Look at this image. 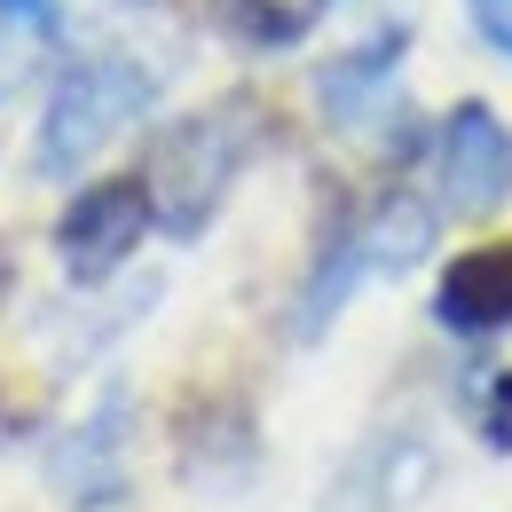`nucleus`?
Listing matches in <instances>:
<instances>
[{
  "label": "nucleus",
  "instance_id": "3",
  "mask_svg": "<svg viewBox=\"0 0 512 512\" xmlns=\"http://www.w3.org/2000/svg\"><path fill=\"white\" fill-rule=\"evenodd\" d=\"M426 237H434V213L418 205V197H394L379 205L363 229H347V245L323 260L316 292H308V308H300V331H323V316L339 308V300H355L371 276H394V268H410V260L426 253Z\"/></svg>",
  "mask_w": 512,
  "mask_h": 512
},
{
  "label": "nucleus",
  "instance_id": "1",
  "mask_svg": "<svg viewBox=\"0 0 512 512\" xmlns=\"http://www.w3.org/2000/svg\"><path fill=\"white\" fill-rule=\"evenodd\" d=\"M253 134H260V119L245 103H221V111L182 119V127L150 150V182H142V190H150L158 221H166L174 237H197V229H205V213H213V205L229 197V182H237Z\"/></svg>",
  "mask_w": 512,
  "mask_h": 512
},
{
  "label": "nucleus",
  "instance_id": "10",
  "mask_svg": "<svg viewBox=\"0 0 512 512\" xmlns=\"http://www.w3.org/2000/svg\"><path fill=\"white\" fill-rule=\"evenodd\" d=\"M71 8H134V0H71Z\"/></svg>",
  "mask_w": 512,
  "mask_h": 512
},
{
  "label": "nucleus",
  "instance_id": "8",
  "mask_svg": "<svg viewBox=\"0 0 512 512\" xmlns=\"http://www.w3.org/2000/svg\"><path fill=\"white\" fill-rule=\"evenodd\" d=\"M473 24H481V32L512 56V0H473Z\"/></svg>",
  "mask_w": 512,
  "mask_h": 512
},
{
  "label": "nucleus",
  "instance_id": "6",
  "mask_svg": "<svg viewBox=\"0 0 512 512\" xmlns=\"http://www.w3.org/2000/svg\"><path fill=\"white\" fill-rule=\"evenodd\" d=\"M442 323L457 331H497L512 323V245H481L442 276Z\"/></svg>",
  "mask_w": 512,
  "mask_h": 512
},
{
  "label": "nucleus",
  "instance_id": "2",
  "mask_svg": "<svg viewBox=\"0 0 512 512\" xmlns=\"http://www.w3.org/2000/svg\"><path fill=\"white\" fill-rule=\"evenodd\" d=\"M150 103V79L134 64H79L48 95V119H40V174H79L95 150H111L119 134L142 119Z\"/></svg>",
  "mask_w": 512,
  "mask_h": 512
},
{
  "label": "nucleus",
  "instance_id": "7",
  "mask_svg": "<svg viewBox=\"0 0 512 512\" xmlns=\"http://www.w3.org/2000/svg\"><path fill=\"white\" fill-rule=\"evenodd\" d=\"M394 40L386 48H371V56H347V64L323 71V111L339 119V127H371L386 103H394Z\"/></svg>",
  "mask_w": 512,
  "mask_h": 512
},
{
  "label": "nucleus",
  "instance_id": "4",
  "mask_svg": "<svg viewBox=\"0 0 512 512\" xmlns=\"http://www.w3.org/2000/svg\"><path fill=\"white\" fill-rule=\"evenodd\" d=\"M142 229H150V190H142V182H95V190L64 213L56 245H64L71 276L95 284V276H111V268L142 245Z\"/></svg>",
  "mask_w": 512,
  "mask_h": 512
},
{
  "label": "nucleus",
  "instance_id": "5",
  "mask_svg": "<svg viewBox=\"0 0 512 512\" xmlns=\"http://www.w3.org/2000/svg\"><path fill=\"white\" fill-rule=\"evenodd\" d=\"M434 182H442L449 213H497V197L512 190V142H505V127H497L481 103H465V111L442 127Z\"/></svg>",
  "mask_w": 512,
  "mask_h": 512
},
{
  "label": "nucleus",
  "instance_id": "9",
  "mask_svg": "<svg viewBox=\"0 0 512 512\" xmlns=\"http://www.w3.org/2000/svg\"><path fill=\"white\" fill-rule=\"evenodd\" d=\"M323 0H260V16H268V32H300L308 16H316Z\"/></svg>",
  "mask_w": 512,
  "mask_h": 512
}]
</instances>
